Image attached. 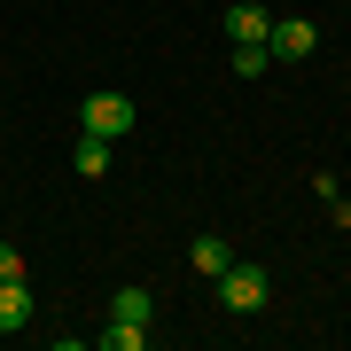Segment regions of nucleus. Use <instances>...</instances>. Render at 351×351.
Masks as SVG:
<instances>
[{
    "instance_id": "1",
    "label": "nucleus",
    "mask_w": 351,
    "mask_h": 351,
    "mask_svg": "<svg viewBox=\"0 0 351 351\" xmlns=\"http://www.w3.org/2000/svg\"><path fill=\"white\" fill-rule=\"evenodd\" d=\"M265 297H274V274H265V265H226V274H219V304H226V313H234V320H250V313H265Z\"/></svg>"
},
{
    "instance_id": "2",
    "label": "nucleus",
    "mask_w": 351,
    "mask_h": 351,
    "mask_svg": "<svg viewBox=\"0 0 351 351\" xmlns=\"http://www.w3.org/2000/svg\"><path fill=\"white\" fill-rule=\"evenodd\" d=\"M313 47H320L313 16H274V32H265V55H274V63H304Z\"/></svg>"
},
{
    "instance_id": "3",
    "label": "nucleus",
    "mask_w": 351,
    "mask_h": 351,
    "mask_svg": "<svg viewBox=\"0 0 351 351\" xmlns=\"http://www.w3.org/2000/svg\"><path fill=\"white\" fill-rule=\"evenodd\" d=\"M78 117H86V133H101V141H125V133H133V101L110 94V86L86 94V110H78Z\"/></svg>"
},
{
    "instance_id": "4",
    "label": "nucleus",
    "mask_w": 351,
    "mask_h": 351,
    "mask_svg": "<svg viewBox=\"0 0 351 351\" xmlns=\"http://www.w3.org/2000/svg\"><path fill=\"white\" fill-rule=\"evenodd\" d=\"M39 320V297L24 281H0V336H16V328H32Z\"/></svg>"
},
{
    "instance_id": "5",
    "label": "nucleus",
    "mask_w": 351,
    "mask_h": 351,
    "mask_svg": "<svg viewBox=\"0 0 351 351\" xmlns=\"http://www.w3.org/2000/svg\"><path fill=\"white\" fill-rule=\"evenodd\" d=\"M226 265H234V242H226V234H195V250H188V274H203V281H219Z\"/></svg>"
},
{
    "instance_id": "6",
    "label": "nucleus",
    "mask_w": 351,
    "mask_h": 351,
    "mask_svg": "<svg viewBox=\"0 0 351 351\" xmlns=\"http://www.w3.org/2000/svg\"><path fill=\"white\" fill-rule=\"evenodd\" d=\"M110 320H125V328H149V320H156V297H149L141 281H125V289L110 297Z\"/></svg>"
},
{
    "instance_id": "7",
    "label": "nucleus",
    "mask_w": 351,
    "mask_h": 351,
    "mask_svg": "<svg viewBox=\"0 0 351 351\" xmlns=\"http://www.w3.org/2000/svg\"><path fill=\"white\" fill-rule=\"evenodd\" d=\"M274 32V16L258 8V0H234V8H226V39H265Z\"/></svg>"
},
{
    "instance_id": "8",
    "label": "nucleus",
    "mask_w": 351,
    "mask_h": 351,
    "mask_svg": "<svg viewBox=\"0 0 351 351\" xmlns=\"http://www.w3.org/2000/svg\"><path fill=\"white\" fill-rule=\"evenodd\" d=\"M226 63H234V78H265V71H274V55H265V39H234Z\"/></svg>"
},
{
    "instance_id": "9",
    "label": "nucleus",
    "mask_w": 351,
    "mask_h": 351,
    "mask_svg": "<svg viewBox=\"0 0 351 351\" xmlns=\"http://www.w3.org/2000/svg\"><path fill=\"white\" fill-rule=\"evenodd\" d=\"M71 164H78V180H101V172H110V141H101V133H86V141L71 149Z\"/></svg>"
},
{
    "instance_id": "10",
    "label": "nucleus",
    "mask_w": 351,
    "mask_h": 351,
    "mask_svg": "<svg viewBox=\"0 0 351 351\" xmlns=\"http://www.w3.org/2000/svg\"><path fill=\"white\" fill-rule=\"evenodd\" d=\"M141 343H149V328H125V320L101 328V351H141Z\"/></svg>"
},
{
    "instance_id": "11",
    "label": "nucleus",
    "mask_w": 351,
    "mask_h": 351,
    "mask_svg": "<svg viewBox=\"0 0 351 351\" xmlns=\"http://www.w3.org/2000/svg\"><path fill=\"white\" fill-rule=\"evenodd\" d=\"M0 281H24V250L16 242H0Z\"/></svg>"
}]
</instances>
